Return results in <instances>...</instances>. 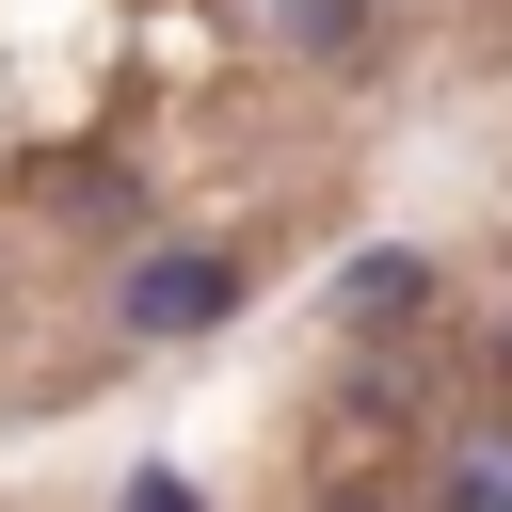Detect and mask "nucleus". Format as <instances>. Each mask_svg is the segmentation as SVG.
Masks as SVG:
<instances>
[{"instance_id": "f257e3e1", "label": "nucleus", "mask_w": 512, "mask_h": 512, "mask_svg": "<svg viewBox=\"0 0 512 512\" xmlns=\"http://www.w3.org/2000/svg\"><path fill=\"white\" fill-rule=\"evenodd\" d=\"M240 288H256V272H240L224 240H144L128 288H112V320H128V336H208V320H240Z\"/></svg>"}, {"instance_id": "f03ea898", "label": "nucleus", "mask_w": 512, "mask_h": 512, "mask_svg": "<svg viewBox=\"0 0 512 512\" xmlns=\"http://www.w3.org/2000/svg\"><path fill=\"white\" fill-rule=\"evenodd\" d=\"M400 320H432V256L416 240H368L336 272V336H400Z\"/></svg>"}, {"instance_id": "7ed1b4c3", "label": "nucleus", "mask_w": 512, "mask_h": 512, "mask_svg": "<svg viewBox=\"0 0 512 512\" xmlns=\"http://www.w3.org/2000/svg\"><path fill=\"white\" fill-rule=\"evenodd\" d=\"M432 512H512V416H448V448H432Z\"/></svg>"}, {"instance_id": "20e7f679", "label": "nucleus", "mask_w": 512, "mask_h": 512, "mask_svg": "<svg viewBox=\"0 0 512 512\" xmlns=\"http://www.w3.org/2000/svg\"><path fill=\"white\" fill-rule=\"evenodd\" d=\"M288 48H320V64H352V48H368V0H288Z\"/></svg>"}, {"instance_id": "39448f33", "label": "nucleus", "mask_w": 512, "mask_h": 512, "mask_svg": "<svg viewBox=\"0 0 512 512\" xmlns=\"http://www.w3.org/2000/svg\"><path fill=\"white\" fill-rule=\"evenodd\" d=\"M128 512H208V496H192L176 464H144V480H128Z\"/></svg>"}, {"instance_id": "423d86ee", "label": "nucleus", "mask_w": 512, "mask_h": 512, "mask_svg": "<svg viewBox=\"0 0 512 512\" xmlns=\"http://www.w3.org/2000/svg\"><path fill=\"white\" fill-rule=\"evenodd\" d=\"M320 512H384V496H320Z\"/></svg>"}]
</instances>
